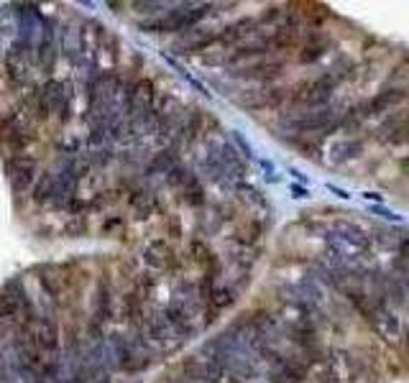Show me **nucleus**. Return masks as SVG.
I'll return each mask as SVG.
<instances>
[{
  "instance_id": "1a4fd4ad",
  "label": "nucleus",
  "mask_w": 409,
  "mask_h": 383,
  "mask_svg": "<svg viewBox=\"0 0 409 383\" xmlns=\"http://www.w3.org/2000/svg\"><path fill=\"white\" fill-rule=\"evenodd\" d=\"M54 197H57V182H54V174H44L34 189V200L39 202V205H44V202H54Z\"/></svg>"
},
{
  "instance_id": "20e7f679",
  "label": "nucleus",
  "mask_w": 409,
  "mask_h": 383,
  "mask_svg": "<svg viewBox=\"0 0 409 383\" xmlns=\"http://www.w3.org/2000/svg\"><path fill=\"white\" fill-rule=\"evenodd\" d=\"M6 171H8V179H11L13 192H26V189L34 184L36 162L31 156H8Z\"/></svg>"
},
{
  "instance_id": "0eeeda50",
  "label": "nucleus",
  "mask_w": 409,
  "mask_h": 383,
  "mask_svg": "<svg viewBox=\"0 0 409 383\" xmlns=\"http://www.w3.org/2000/svg\"><path fill=\"white\" fill-rule=\"evenodd\" d=\"M184 370H187L189 378H195V381H202V383H218V378H220L218 363H213V360H200V358H189L187 363H184Z\"/></svg>"
},
{
  "instance_id": "423d86ee",
  "label": "nucleus",
  "mask_w": 409,
  "mask_h": 383,
  "mask_svg": "<svg viewBox=\"0 0 409 383\" xmlns=\"http://www.w3.org/2000/svg\"><path fill=\"white\" fill-rule=\"evenodd\" d=\"M148 266H154V269H174L177 266V255H174V248L169 245L167 241H154L148 243L146 253H143Z\"/></svg>"
},
{
  "instance_id": "f257e3e1",
  "label": "nucleus",
  "mask_w": 409,
  "mask_h": 383,
  "mask_svg": "<svg viewBox=\"0 0 409 383\" xmlns=\"http://www.w3.org/2000/svg\"><path fill=\"white\" fill-rule=\"evenodd\" d=\"M110 358L115 360V365L121 370H128V373H136V370L146 368L151 363L148 353L143 350L141 340H128L123 335H110Z\"/></svg>"
},
{
  "instance_id": "f03ea898",
  "label": "nucleus",
  "mask_w": 409,
  "mask_h": 383,
  "mask_svg": "<svg viewBox=\"0 0 409 383\" xmlns=\"http://www.w3.org/2000/svg\"><path fill=\"white\" fill-rule=\"evenodd\" d=\"M208 13V6L197 8V11H172L159 20H148L141 23L143 31H154V34H164V31H187L189 26H195L202 16Z\"/></svg>"
},
{
  "instance_id": "9b49d317",
  "label": "nucleus",
  "mask_w": 409,
  "mask_h": 383,
  "mask_svg": "<svg viewBox=\"0 0 409 383\" xmlns=\"http://www.w3.org/2000/svg\"><path fill=\"white\" fill-rule=\"evenodd\" d=\"M90 159H93L95 164H100V166H105V164L110 162L113 156H110V151H107V148H97V151H95V154L90 156Z\"/></svg>"
},
{
  "instance_id": "7ed1b4c3",
  "label": "nucleus",
  "mask_w": 409,
  "mask_h": 383,
  "mask_svg": "<svg viewBox=\"0 0 409 383\" xmlns=\"http://www.w3.org/2000/svg\"><path fill=\"white\" fill-rule=\"evenodd\" d=\"M39 90L49 105V113H57L59 121H69V113H72V85L59 80H49Z\"/></svg>"
},
{
  "instance_id": "9d476101",
  "label": "nucleus",
  "mask_w": 409,
  "mask_h": 383,
  "mask_svg": "<svg viewBox=\"0 0 409 383\" xmlns=\"http://www.w3.org/2000/svg\"><path fill=\"white\" fill-rule=\"evenodd\" d=\"M182 195H184V202H187V205H192V207H200L202 202H205V192H202L200 182H197L195 176H192V179H189L184 187H182Z\"/></svg>"
},
{
  "instance_id": "6e6552de",
  "label": "nucleus",
  "mask_w": 409,
  "mask_h": 383,
  "mask_svg": "<svg viewBox=\"0 0 409 383\" xmlns=\"http://www.w3.org/2000/svg\"><path fill=\"white\" fill-rule=\"evenodd\" d=\"M177 166V154L174 148H164V151H159V154L151 159V164L146 166V171H151V174H169L172 169Z\"/></svg>"
},
{
  "instance_id": "39448f33",
  "label": "nucleus",
  "mask_w": 409,
  "mask_h": 383,
  "mask_svg": "<svg viewBox=\"0 0 409 383\" xmlns=\"http://www.w3.org/2000/svg\"><path fill=\"white\" fill-rule=\"evenodd\" d=\"M28 332L34 335V343L39 345V350L44 355H54L57 350H59V329L54 324V320H47V317H41L39 322H31L28 324Z\"/></svg>"
}]
</instances>
